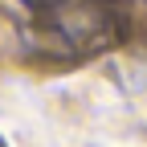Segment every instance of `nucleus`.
Masks as SVG:
<instances>
[{"label": "nucleus", "instance_id": "nucleus-1", "mask_svg": "<svg viewBox=\"0 0 147 147\" xmlns=\"http://www.w3.org/2000/svg\"><path fill=\"white\" fill-rule=\"evenodd\" d=\"M25 8H37V12H53V8H61L65 0H21Z\"/></svg>", "mask_w": 147, "mask_h": 147}, {"label": "nucleus", "instance_id": "nucleus-2", "mask_svg": "<svg viewBox=\"0 0 147 147\" xmlns=\"http://www.w3.org/2000/svg\"><path fill=\"white\" fill-rule=\"evenodd\" d=\"M0 147H4V139H0Z\"/></svg>", "mask_w": 147, "mask_h": 147}]
</instances>
